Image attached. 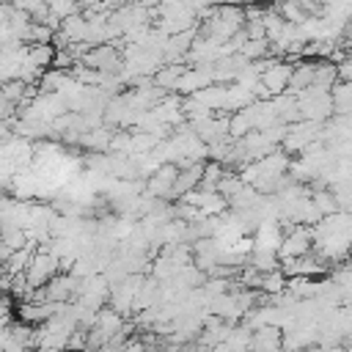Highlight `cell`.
<instances>
[{"mask_svg": "<svg viewBox=\"0 0 352 352\" xmlns=\"http://www.w3.org/2000/svg\"><path fill=\"white\" fill-rule=\"evenodd\" d=\"M311 250H314V231L305 228V226H294L292 231L283 234L278 256H280V261H286V258H300Z\"/></svg>", "mask_w": 352, "mask_h": 352, "instance_id": "obj_1", "label": "cell"}, {"mask_svg": "<svg viewBox=\"0 0 352 352\" xmlns=\"http://www.w3.org/2000/svg\"><path fill=\"white\" fill-rule=\"evenodd\" d=\"M292 69L289 63H264L261 66V91L264 94H283L292 82Z\"/></svg>", "mask_w": 352, "mask_h": 352, "instance_id": "obj_2", "label": "cell"}, {"mask_svg": "<svg viewBox=\"0 0 352 352\" xmlns=\"http://www.w3.org/2000/svg\"><path fill=\"white\" fill-rule=\"evenodd\" d=\"M248 352H286L283 349V330L280 327H270V324L253 330Z\"/></svg>", "mask_w": 352, "mask_h": 352, "instance_id": "obj_3", "label": "cell"}, {"mask_svg": "<svg viewBox=\"0 0 352 352\" xmlns=\"http://www.w3.org/2000/svg\"><path fill=\"white\" fill-rule=\"evenodd\" d=\"M336 74L341 77V82H352V58H344V60L336 66Z\"/></svg>", "mask_w": 352, "mask_h": 352, "instance_id": "obj_4", "label": "cell"}]
</instances>
